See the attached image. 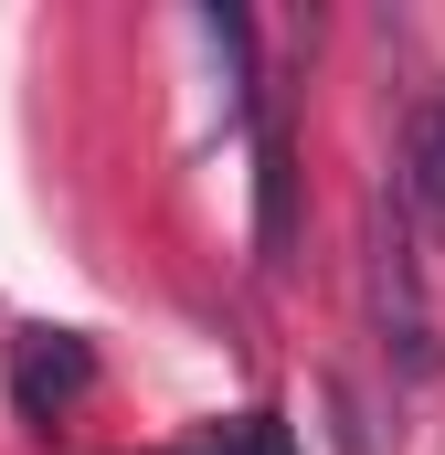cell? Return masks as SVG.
<instances>
[{"label":"cell","mask_w":445,"mask_h":455,"mask_svg":"<svg viewBox=\"0 0 445 455\" xmlns=\"http://www.w3.org/2000/svg\"><path fill=\"white\" fill-rule=\"evenodd\" d=\"M255 170H265V212H255V243L265 265H287V233H297V170H287V127L255 107Z\"/></svg>","instance_id":"cell-3"},{"label":"cell","mask_w":445,"mask_h":455,"mask_svg":"<svg viewBox=\"0 0 445 455\" xmlns=\"http://www.w3.org/2000/svg\"><path fill=\"white\" fill-rule=\"evenodd\" d=\"M202 455H297V445H287V424H276V413H233L222 435H202Z\"/></svg>","instance_id":"cell-5"},{"label":"cell","mask_w":445,"mask_h":455,"mask_svg":"<svg viewBox=\"0 0 445 455\" xmlns=\"http://www.w3.org/2000/svg\"><path fill=\"white\" fill-rule=\"evenodd\" d=\"M425 223H445V107H425L414 116V138H403V180H392Z\"/></svg>","instance_id":"cell-4"},{"label":"cell","mask_w":445,"mask_h":455,"mask_svg":"<svg viewBox=\"0 0 445 455\" xmlns=\"http://www.w3.org/2000/svg\"><path fill=\"white\" fill-rule=\"evenodd\" d=\"M85 392H96V349L75 329H21L11 339V403H21V424H64Z\"/></svg>","instance_id":"cell-1"},{"label":"cell","mask_w":445,"mask_h":455,"mask_svg":"<svg viewBox=\"0 0 445 455\" xmlns=\"http://www.w3.org/2000/svg\"><path fill=\"white\" fill-rule=\"evenodd\" d=\"M371 307H382V349H403V371H435V307H425V275H414V233H403V212L382 223V243H371Z\"/></svg>","instance_id":"cell-2"}]
</instances>
